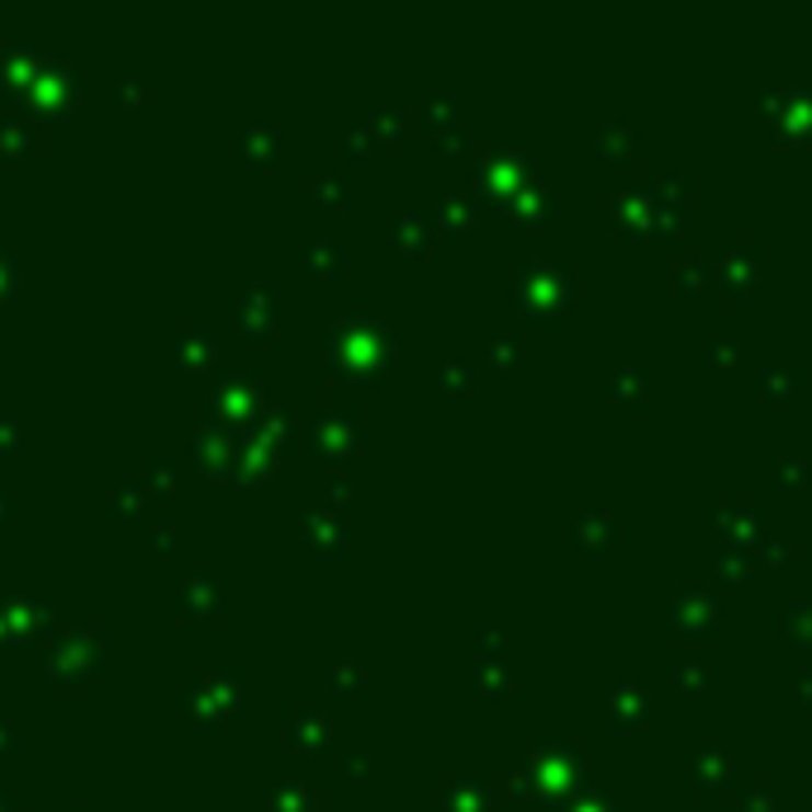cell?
Instances as JSON below:
<instances>
[{
	"instance_id": "cell-1",
	"label": "cell",
	"mask_w": 812,
	"mask_h": 812,
	"mask_svg": "<svg viewBox=\"0 0 812 812\" xmlns=\"http://www.w3.org/2000/svg\"><path fill=\"white\" fill-rule=\"evenodd\" d=\"M262 376L248 366H224L219 376H209L199 385V419L205 427H224V433H233V427L252 423L256 413H262Z\"/></svg>"
},
{
	"instance_id": "cell-2",
	"label": "cell",
	"mask_w": 812,
	"mask_h": 812,
	"mask_svg": "<svg viewBox=\"0 0 812 812\" xmlns=\"http://www.w3.org/2000/svg\"><path fill=\"white\" fill-rule=\"evenodd\" d=\"M85 91H91V71H85L81 62H71V57L48 53L34 85H28V95H24V110L34 114L38 124L57 128V124H67V114L85 100Z\"/></svg>"
},
{
	"instance_id": "cell-3",
	"label": "cell",
	"mask_w": 812,
	"mask_h": 812,
	"mask_svg": "<svg viewBox=\"0 0 812 812\" xmlns=\"http://www.w3.org/2000/svg\"><path fill=\"white\" fill-rule=\"evenodd\" d=\"M0 613H5V627H10V647L48 641L67 627L62 604H53L34 584H5V590H0Z\"/></svg>"
},
{
	"instance_id": "cell-4",
	"label": "cell",
	"mask_w": 812,
	"mask_h": 812,
	"mask_svg": "<svg viewBox=\"0 0 812 812\" xmlns=\"http://www.w3.org/2000/svg\"><path fill=\"white\" fill-rule=\"evenodd\" d=\"M238 675H195L181 689V712L195 732H214L224 722V712L238 704Z\"/></svg>"
},
{
	"instance_id": "cell-5",
	"label": "cell",
	"mask_w": 812,
	"mask_h": 812,
	"mask_svg": "<svg viewBox=\"0 0 812 812\" xmlns=\"http://www.w3.org/2000/svg\"><path fill=\"white\" fill-rule=\"evenodd\" d=\"M224 608V580H219V565L199 561L191 575L176 584V618L181 622H205L214 613Z\"/></svg>"
},
{
	"instance_id": "cell-6",
	"label": "cell",
	"mask_w": 812,
	"mask_h": 812,
	"mask_svg": "<svg viewBox=\"0 0 812 812\" xmlns=\"http://www.w3.org/2000/svg\"><path fill=\"white\" fill-rule=\"evenodd\" d=\"M276 319H281V290L271 281H248L238 290V333L256 342V338H271L276 333Z\"/></svg>"
},
{
	"instance_id": "cell-7",
	"label": "cell",
	"mask_w": 812,
	"mask_h": 812,
	"mask_svg": "<svg viewBox=\"0 0 812 812\" xmlns=\"http://www.w3.org/2000/svg\"><path fill=\"white\" fill-rule=\"evenodd\" d=\"M43 53L34 38H5L0 43V95L5 100H24L28 85H34L38 67H43Z\"/></svg>"
},
{
	"instance_id": "cell-8",
	"label": "cell",
	"mask_w": 812,
	"mask_h": 812,
	"mask_svg": "<svg viewBox=\"0 0 812 812\" xmlns=\"http://www.w3.org/2000/svg\"><path fill=\"white\" fill-rule=\"evenodd\" d=\"M48 651L67 655L71 665H81L85 675H91V670L110 661V637L100 632V627H62L57 637H48Z\"/></svg>"
},
{
	"instance_id": "cell-9",
	"label": "cell",
	"mask_w": 812,
	"mask_h": 812,
	"mask_svg": "<svg viewBox=\"0 0 812 812\" xmlns=\"http://www.w3.org/2000/svg\"><path fill=\"white\" fill-rule=\"evenodd\" d=\"M238 442H242L238 433H224V427H205V423H199L195 437H191V456H195V466L205 470V476L228 480L233 456H238Z\"/></svg>"
},
{
	"instance_id": "cell-10",
	"label": "cell",
	"mask_w": 812,
	"mask_h": 812,
	"mask_svg": "<svg viewBox=\"0 0 812 812\" xmlns=\"http://www.w3.org/2000/svg\"><path fill=\"white\" fill-rule=\"evenodd\" d=\"M171 352H176V362L185 370H195V376H205L214 352H219V328L205 323V319H191L176 328V342H171Z\"/></svg>"
},
{
	"instance_id": "cell-11",
	"label": "cell",
	"mask_w": 812,
	"mask_h": 812,
	"mask_svg": "<svg viewBox=\"0 0 812 812\" xmlns=\"http://www.w3.org/2000/svg\"><path fill=\"white\" fill-rule=\"evenodd\" d=\"M38 142V124L28 114H0V167H24Z\"/></svg>"
},
{
	"instance_id": "cell-12",
	"label": "cell",
	"mask_w": 812,
	"mask_h": 812,
	"mask_svg": "<svg viewBox=\"0 0 812 812\" xmlns=\"http://www.w3.org/2000/svg\"><path fill=\"white\" fill-rule=\"evenodd\" d=\"M148 490H142V476H128V470H119V476H110V513L114 518H142L148 513Z\"/></svg>"
},
{
	"instance_id": "cell-13",
	"label": "cell",
	"mask_w": 812,
	"mask_h": 812,
	"mask_svg": "<svg viewBox=\"0 0 812 812\" xmlns=\"http://www.w3.org/2000/svg\"><path fill=\"white\" fill-rule=\"evenodd\" d=\"M266 470H271V451H262V442H238V456H233L228 480H233L238 490H256V484L266 480Z\"/></svg>"
},
{
	"instance_id": "cell-14",
	"label": "cell",
	"mask_w": 812,
	"mask_h": 812,
	"mask_svg": "<svg viewBox=\"0 0 812 812\" xmlns=\"http://www.w3.org/2000/svg\"><path fill=\"white\" fill-rule=\"evenodd\" d=\"M238 152H242V167H271V162H276V152H281L276 128L248 124V128H242V138H238Z\"/></svg>"
},
{
	"instance_id": "cell-15",
	"label": "cell",
	"mask_w": 812,
	"mask_h": 812,
	"mask_svg": "<svg viewBox=\"0 0 812 812\" xmlns=\"http://www.w3.org/2000/svg\"><path fill=\"white\" fill-rule=\"evenodd\" d=\"M262 798H266L271 812H313V798L299 789V784H290V779H266Z\"/></svg>"
},
{
	"instance_id": "cell-16",
	"label": "cell",
	"mask_w": 812,
	"mask_h": 812,
	"mask_svg": "<svg viewBox=\"0 0 812 812\" xmlns=\"http://www.w3.org/2000/svg\"><path fill=\"white\" fill-rule=\"evenodd\" d=\"M176 456H157V461H148V470H142V490H148V499H171L176 494Z\"/></svg>"
},
{
	"instance_id": "cell-17",
	"label": "cell",
	"mask_w": 812,
	"mask_h": 812,
	"mask_svg": "<svg viewBox=\"0 0 812 812\" xmlns=\"http://www.w3.org/2000/svg\"><path fill=\"white\" fill-rule=\"evenodd\" d=\"M81 679H85V670H81V665H71L67 655H57V651H43V684H48L53 694L77 689Z\"/></svg>"
},
{
	"instance_id": "cell-18",
	"label": "cell",
	"mask_w": 812,
	"mask_h": 812,
	"mask_svg": "<svg viewBox=\"0 0 812 812\" xmlns=\"http://www.w3.org/2000/svg\"><path fill=\"white\" fill-rule=\"evenodd\" d=\"M319 741H323V722L319 718H313V712H299V718H295V712H290V718H285V746H319Z\"/></svg>"
},
{
	"instance_id": "cell-19",
	"label": "cell",
	"mask_w": 812,
	"mask_h": 812,
	"mask_svg": "<svg viewBox=\"0 0 812 812\" xmlns=\"http://www.w3.org/2000/svg\"><path fill=\"white\" fill-rule=\"evenodd\" d=\"M256 442H262V451H285V442H290V413L276 409V413H266L262 427H256Z\"/></svg>"
},
{
	"instance_id": "cell-20",
	"label": "cell",
	"mask_w": 812,
	"mask_h": 812,
	"mask_svg": "<svg viewBox=\"0 0 812 812\" xmlns=\"http://www.w3.org/2000/svg\"><path fill=\"white\" fill-rule=\"evenodd\" d=\"M20 442H24V409L0 404V451H20Z\"/></svg>"
},
{
	"instance_id": "cell-21",
	"label": "cell",
	"mask_w": 812,
	"mask_h": 812,
	"mask_svg": "<svg viewBox=\"0 0 812 812\" xmlns=\"http://www.w3.org/2000/svg\"><path fill=\"white\" fill-rule=\"evenodd\" d=\"M20 281H24V266H20V256H14L5 242H0V305L20 290Z\"/></svg>"
},
{
	"instance_id": "cell-22",
	"label": "cell",
	"mask_w": 812,
	"mask_h": 812,
	"mask_svg": "<svg viewBox=\"0 0 812 812\" xmlns=\"http://www.w3.org/2000/svg\"><path fill=\"white\" fill-rule=\"evenodd\" d=\"M148 547L157 556H171L176 551V523L171 518H148Z\"/></svg>"
},
{
	"instance_id": "cell-23",
	"label": "cell",
	"mask_w": 812,
	"mask_h": 812,
	"mask_svg": "<svg viewBox=\"0 0 812 812\" xmlns=\"http://www.w3.org/2000/svg\"><path fill=\"white\" fill-rule=\"evenodd\" d=\"M114 105H142V100H148V77H119V81H114Z\"/></svg>"
},
{
	"instance_id": "cell-24",
	"label": "cell",
	"mask_w": 812,
	"mask_h": 812,
	"mask_svg": "<svg viewBox=\"0 0 812 812\" xmlns=\"http://www.w3.org/2000/svg\"><path fill=\"white\" fill-rule=\"evenodd\" d=\"M333 256L342 262V248H333V242H313V248H309V266L313 271H333Z\"/></svg>"
},
{
	"instance_id": "cell-25",
	"label": "cell",
	"mask_w": 812,
	"mask_h": 812,
	"mask_svg": "<svg viewBox=\"0 0 812 812\" xmlns=\"http://www.w3.org/2000/svg\"><path fill=\"white\" fill-rule=\"evenodd\" d=\"M14 513H20V499H14V494L5 490V484H0V527H5V523L14 518Z\"/></svg>"
},
{
	"instance_id": "cell-26",
	"label": "cell",
	"mask_w": 812,
	"mask_h": 812,
	"mask_svg": "<svg viewBox=\"0 0 812 812\" xmlns=\"http://www.w3.org/2000/svg\"><path fill=\"white\" fill-rule=\"evenodd\" d=\"M0 751H20V732L10 718H0Z\"/></svg>"
},
{
	"instance_id": "cell-27",
	"label": "cell",
	"mask_w": 812,
	"mask_h": 812,
	"mask_svg": "<svg viewBox=\"0 0 812 812\" xmlns=\"http://www.w3.org/2000/svg\"><path fill=\"white\" fill-rule=\"evenodd\" d=\"M62 812H95V808H91V798H67Z\"/></svg>"
},
{
	"instance_id": "cell-28",
	"label": "cell",
	"mask_w": 812,
	"mask_h": 812,
	"mask_svg": "<svg viewBox=\"0 0 812 812\" xmlns=\"http://www.w3.org/2000/svg\"><path fill=\"white\" fill-rule=\"evenodd\" d=\"M0 812H20V803H14V798H10V789H5V784H0Z\"/></svg>"
},
{
	"instance_id": "cell-29",
	"label": "cell",
	"mask_w": 812,
	"mask_h": 812,
	"mask_svg": "<svg viewBox=\"0 0 812 812\" xmlns=\"http://www.w3.org/2000/svg\"><path fill=\"white\" fill-rule=\"evenodd\" d=\"M0 647H10V627H5V613H0Z\"/></svg>"
}]
</instances>
